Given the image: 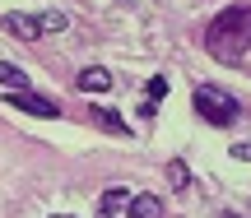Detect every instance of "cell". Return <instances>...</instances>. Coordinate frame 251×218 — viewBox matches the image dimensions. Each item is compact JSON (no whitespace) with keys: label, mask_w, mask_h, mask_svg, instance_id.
<instances>
[{"label":"cell","mask_w":251,"mask_h":218,"mask_svg":"<svg viewBox=\"0 0 251 218\" xmlns=\"http://www.w3.org/2000/svg\"><path fill=\"white\" fill-rule=\"evenodd\" d=\"M205 42H209V51H214L219 61H242L247 46H251V5L224 9V14L209 23Z\"/></svg>","instance_id":"obj_1"},{"label":"cell","mask_w":251,"mask_h":218,"mask_svg":"<svg viewBox=\"0 0 251 218\" xmlns=\"http://www.w3.org/2000/svg\"><path fill=\"white\" fill-rule=\"evenodd\" d=\"M196 111L209 121V126H233L237 121V98L219 84H200L196 88Z\"/></svg>","instance_id":"obj_2"},{"label":"cell","mask_w":251,"mask_h":218,"mask_svg":"<svg viewBox=\"0 0 251 218\" xmlns=\"http://www.w3.org/2000/svg\"><path fill=\"white\" fill-rule=\"evenodd\" d=\"M5 107H19V111H28V116H61V107H56L51 98H42V93H9L5 98Z\"/></svg>","instance_id":"obj_3"},{"label":"cell","mask_w":251,"mask_h":218,"mask_svg":"<svg viewBox=\"0 0 251 218\" xmlns=\"http://www.w3.org/2000/svg\"><path fill=\"white\" fill-rule=\"evenodd\" d=\"M5 33L33 42V37H42V28H37V14H5Z\"/></svg>","instance_id":"obj_4"},{"label":"cell","mask_w":251,"mask_h":218,"mask_svg":"<svg viewBox=\"0 0 251 218\" xmlns=\"http://www.w3.org/2000/svg\"><path fill=\"white\" fill-rule=\"evenodd\" d=\"M126 218H163V200L158 195H130Z\"/></svg>","instance_id":"obj_5"},{"label":"cell","mask_w":251,"mask_h":218,"mask_svg":"<svg viewBox=\"0 0 251 218\" xmlns=\"http://www.w3.org/2000/svg\"><path fill=\"white\" fill-rule=\"evenodd\" d=\"M75 84H79L84 93H107V88H112V74L93 65V70H79V74H75Z\"/></svg>","instance_id":"obj_6"},{"label":"cell","mask_w":251,"mask_h":218,"mask_svg":"<svg viewBox=\"0 0 251 218\" xmlns=\"http://www.w3.org/2000/svg\"><path fill=\"white\" fill-rule=\"evenodd\" d=\"M126 204H130V195H126L121 186H112V191H102V200H98V214H102V218H117V214L126 209Z\"/></svg>","instance_id":"obj_7"},{"label":"cell","mask_w":251,"mask_h":218,"mask_svg":"<svg viewBox=\"0 0 251 218\" xmlns=\"http://www.w3.org/2000/svg\"><path fill=\"white\" fill-rule=\"evenodd\" d=\"M0 84H9L14 93H28V88H33L28 70H19V65H0Z\"/></svg>","instance_id":"obj_8"},{"label":"cell","mask_w":251,"mask_h":218,"mask_svg":"<svg viewBox=\"0 0 251 218\" xmlns=\"http://www.w3.org/2000/svg\"><path fill=\"white\" fill-rule=\"evenodd\" d=\"M93 116H98V126H102V130H112V135H130V126H126V121H121L112 107H93Z\"/></svg>","instance_id":"obj_9"},{"label":"cell","mask_w":251,"mask_h":218,"mask_svg":"<svg viewBox=\"0 0 251 218\" xmlns=\"http://www.w3.org/2000/svg\"><path fill=\"white\" fill-rule=\"evenodd\" d=\"M37 28H42V33H65L70 19H65L61 9H47V14H37Z\"/></svg>","instance_id":"obj_10"},{"label":"cell","mask_w":251,"mask_h":218,"mask_svg":"<svg viewBox=\"0 0 251 218\" xmlns=\"http://www.w3.org/2000/svg\"><path fill=\"white\" fill-rule=\"evenodd\" d=\"M168 181H172V191H186V186H191V172H186L181 158H172V163H168Z\"/></svg>","instance_id":"obj_11"},{"label":"cell","mask_w":251,"mask_h":218,"mask_svg":"<svg viewBox=\"0 0 251 218\" xmlns=\"http://www.w3.org/2000/svg\"><path fill=\"white\" fill-rule=\"evenodd\" d=\"M163 98H168V79L153 74V79H149V107H153V102H163Z\"/></svg>","instance_id":"obj_12"},{"label":"cell","mask_w":251,"mask_h":218,"mask_svg":"<svg viewBox=\"0 0 251 218\" xmlns=\"http://www.w3.org/2000/svg\"><path fill=\"white\" fill-rule=\"evenodd\" d=\"M233 158L237 163H251V144H233Z\"/></svg>","instance_id":"obj_13"},{"label":"cell","mask_w":251,"mask_h":218,"mask_svg":"<svg viewBox=\"0 0 251 218\" xmlns=\"http://www.w3.org/2000/svg\"><path fill=\"white\" fill-rule=\"evenodd\" d=\"M219 218H242V214H219Z\"/></svg>","instance_id":"obj_14"},{"label":"cell","mask_w":251,"mask_h":218,"mask_svg":"<svg viewBox=\"0 0 251 218\" xmlns=\"http://www.w3.org/2000/svg\"><path fill=\"white\" fill-rule=\"evenodd\" d=\"M56 218H70V214H56Z\"/></svg>","instance_id":"obj_15"},{"label":"cell","mask_w":251,"mask_h":218,"mask_svg":"<svg viewBox=\"0 0 251 218\" xmlns=\"http://www.w3.org/2000/svg\"><path fill=\"white\" fill-rule=\"evenodd\" d=\"M98 218H102V214H98Z\"/></svg>","instance_id":"obj_16"}]
</instances>
